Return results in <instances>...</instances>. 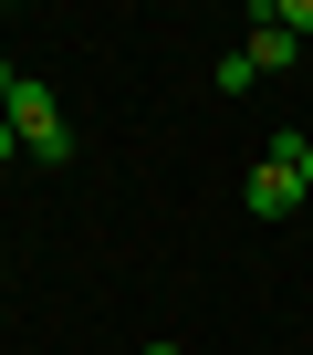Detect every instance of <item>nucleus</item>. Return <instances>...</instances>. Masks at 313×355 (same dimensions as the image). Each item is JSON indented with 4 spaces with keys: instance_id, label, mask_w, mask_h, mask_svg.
Segmentation results:
<instances>
[{
    "instance_id": "nucleus-5",
    "label": "nucleus",
    "mask_w": 313,
    "mask_h": 355,
    "mask_svg": "<svg viewBox=\"0 0 313 355\" xmlns=\"http://www.w3.org/2000/svg\"><path fill=\"white\" fill-rule=\"evenodd\" d=\"M282 157H292V167H303V189H313V146H303V136H282Z\"/></svg>"
},
{
    "instance_id": "nucleus-7",
    "label": "nucleus",
    "mask_w": 313,
    "mask_h": 355,
    "mask_svg": "<svg viewBox=\"0 0 313 355\" xmlns=\"http://www.w3.org/2000/svg\"><path fill=\"white\" fill-rule=\"evenodd\" d=\"M0 157H21V136H11V115H0Z\"/></svg>"
},
{
    "instance_id": "nucleus-2",
    "label": "nucleus",
    "mask_w": 313,
    "mask_h": 355,
    "mask_svg": "<svg viewBox=\"0 0 313 355\" xmlns=\"http://www.w3.org/2000/svg\"><path fill=\"white\" fill-rule=\"evenodd\" d=\"M240 199H251V220H292V199H313V189H303V167L271 146V157L251 167V189H240Z\"/></svg>"
},
{
    "instance_id": "nucleus-4",
    "label": "nucleus",
    "mask_w": 313,
    "mask_h": 355,
    "mask_svg": "<svg viewBox=\"0 0 313 355\" xmlns=\"http://www.w3.org/2000/svg\"><path fill=\"white\" fill-rule=\"evenodd\" d=\"M271 21H282V32L303 42V32H313V0H282V11H271Z\"/></svg>"
},
{
    "instance_id": "nucleus-8",
    "label": "nucleus",
    "mask_w": 313,
    "mask_h": 355,
    "mask_svg": "<svg viewBox=\"0 0 313 355\" xmlns=\"http://www.w3.org/2000/svg\"><path fill=\"white\" fill-rule=\"evenodd\" d=\"M146 355H178V345H146Z\"/></svg>"
},
{
    "instance_id": "nucleus-3",
    "label": "nucleus",
    "mask_w": 313,
    "mask_h": 355,
    "mask_svg": "<svg viewBox=\"0 0 313 355\" xmlns=\"http://www.w3.org/2000/svg\"><path fill=\"white\" fill-rule=\"evenodd\" d=\"M240 53H251V73H282V63H292V32H282V21H271V11H261V21H251V42H240Z\"/></svg>"
},
{
    "instance_id": "nucleus-1",
    "label": "nucleus",
    "mask_w": 313,
    "mask_h": 355,
    "mask_svg": "<svg viewBox=\"0 0 313 355\" xmlns=\"http://www.w3.org/2000/svg\"><path fill=\"white\" fill-rule=\"evenodd\" d=\"M11 136H21L42 167H63V157H73V125H63V105H53L42 84H21V94H11Z\"/></svg>"
},
{
    "instance_id": "nucleus-6",
    "label": "nucleus",
    "mask_w": 313,
    "mask_h": 355,
    "mask_svg": "<svg viewBox=\"0 0 313 355\" xmlns=\"http://www.w3.org/2000/svg\"><path fill=\"white\" fill-rule=\"evenodd\" d=\"M11 94H21V73H11V53H0V115H11Z\"/></svg>"
}]
</instances>
